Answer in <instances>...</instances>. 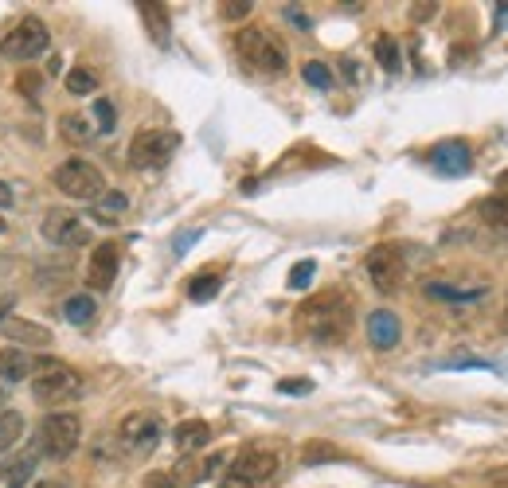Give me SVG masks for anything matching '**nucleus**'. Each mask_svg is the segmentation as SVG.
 I'll list each match as a JSON object with an SVG mask.
<instances>
[{
	"mask_svg": "<svg viewBox=\"0 0 508 488\" xmlns=\"http://www.w3.org/2000/svg\"><path fill=\"white\" fill-rule=\"evenodd\" d=\"M235 51L246 67H254L258 75H270V78H282L290 67V55L282 47L278 35H270L266 28H243L235 35Z\"/></svg>",
	"mask_w": 508,
	"mask_h": 488,
	"instance_id": "2",
	"label": "nucleus"
},
{
	"mask_svg": "<svg viewBox=\"0 0 508 488\" xmlns=\"http://www.w3.org/2000/svg\"><path fill=\"white\" fill-rule=\"evenodd\" d=\"M20 90L35 98V90H40V75H23V78H20Z\"/></svg>",
	"mask_w": 508,
	"mask_h": 488,
	"instance_id": "37",
	"label": "nucleus"
},
{
	"mask_svg": "<svg viewBox=\"0 0 508 488\" xmlns=\"http://www.w3.org/2000/svg\"><path fill=\"white\" fill-rule=\"evenodd\" d=\"M501 188H504V196H508V172L501 176Z\"/></svg>",
	"mask_w": 508,
	"mask_h": 488,
	"instance_id": "43",
	"label": "nucleus"
},
{
	"mask_svg": "<svg viewBox=\"0 0 508 488\" xmlns=\"http://www.w3.org/2000/svg\"><path fill=\"white\" fill-rule=\"evenodd\" d=\"M340 457H345V454H340V449H333L328 442H309V446L301 449V461H305V465H321V461H340Z\"/></svg>",
	"mask_w": 508,
	"mask_h": 488,
	"instance_id": "28",
	"label": "nucleus"
},
{
	"mask_svg": "<svg viewBox=\"0 0 508 488\" xmlns=\"http://www.w3.org/2000/svg\"><path fill=\"white\" fill-rule=\"evenodd\" d=\"M35 461H40V449H23L20 457H12V461H5L0 465V477H8V481H16V484H23L32 477V469H35Z\"/></svg>",
	"mask_w": 508,
	"mask_h": 488,
	"instance_id": "21",
	"label": "nucleus"
},
{
	"mask_svg": "<svg viewBox=\"0 0 508 488\" xmlns=\"http://www.w3.org/2000/svg\"><path fill=\"white\" fill-rule=\"evenodd\" d=\"M59 134H63V141H70V145H87V141H94V129L87 117L79 114H63L59 117Z\"/></svg>",
	"mask_w": 508,
	"mask_h": 488,
	"instance_id": "22",
	"label": "nucleus"
},
{
	"mask_svg": "<svg viewBox=\"0 0 508 488\" xmlns=\"http://www.w3.org/2000/svg\"><path fill=\"white\" fill-rule=\"evenodd\" d=\"M504 320H508V305H504Z\"/></svg>",
	"mask_w": 508,
	"mask_h": 488,
	"instance_id": "45",
	"label": "nucleus"
},
{
	"mask_svg": "<svg viewBox=\"0 0 508 488\" xmlns=\"http://www.w3.org/2000/svg\"><path fill=\"white\" fill-rule=\"evenodd\" d=\"M278 469H282V457L274 449H243V454L231 461L227 481H239L246 488H266V484H274Z\"/></svg>",
	"mask_w": 508,
	"mask_h": 488,
	"instance_id": "8",
	"label": "nucleus"
},
{
	"mask_svg": "<svg viewBox=\"0 0 508 488\" xmlns=\"http://www.w3.org/2000/svg\"><path fill=\"white\" fill-rule=\"evenodd\" d=\"M8 317H16V297H12V293H0V325H5Z\"/></svg>",
	"mask_w": 508,
	"mask_h": 488,
	"instance_id": "35",
	"label": "nucleus"
},
{
	"mask_svg": "<svg viewBox=\"0 0 508 488\" xmlns=\"http://www.w3.org/2000/svg\"><path fill=\"white\" fill-rule=\"evenodd\" d=\"M82 442V422L79 414H47L43 426H40V457H51V461H67L70 454L79 449Z\"/></svg>",
	"mask_w": 508,
	"mask_h": 488,
	"instance_id": "4",
	"label": "nucleus"
},
{
	"mask_svg": "<svg viewBox=\"0 0 508 488\" xmlns=\"http://www.w3.org/2000/svg\"><path fill=\"white\" fill-rule=\"evenodd\" d=\"M434 8H439V5H415V12H411V16H415V20H430Z\"/></svg>",
	"mask_w": 508,
	"mask_h": 488,
	"instance_id": "38",
	"label": "nucleus"
},
{
	"mask_svg": "<svg viewBox=\"0 0 508 488\" xmlns=\"http://www.w3.org/2000/svg\"><path fill=\"white\" fill-rule=\"evenodd\" d=\"M20 437H23V414H16V410H0V454L16 449Z\"/></svg>",
	"mask_w": 508,
	"mask_h": 488,
	"instance_id": "24",
	"label": "nucleus"
},
{
	"mask_svg": "<svg viewBox=\"0 0 508 488\" xmlns=\"http://www.w3.org/2000/svg\"><path fill=\"white\" fill-rule=\"evenodd\" d=\"M301 78L309 82L313 90H328V87H333V70H328V63H317V59H309V63L301 67Z\"/></svg>",
	"mask_w": 508,
	"mask_h": 488,
	"instance_id": "26",
	"label": "nucleus"
},
{
	"mask_svg": "<svg viewBox=\"0 0 508 488\" xmlns=\"http://www.w3.org/2000/svg\"><path fill=\"white\" fill-rule=\"evenodd\" d=\"M125 207H129V196H125V192H110V196H106L102 204H98V211H94V216H98V219H114V216H122Z\"/></svg>",
	"mask_w": 508,
	"mask_h": 488,
	"instance_id": "29",
	"label": "nucleus"
},
{
	"mask_svg": "<svg viewBox=\"0 0 508 488\" xmlns=\"http://www.w3.org/2000/svg\"><path fill=\"white\" fill-rule=\"evenodd\" d=\"M219 488H246V484H239V481H223Z\"/></svg>",
	"mask_w": 508,
	"mask_h": 488,
	"instance_id": "41",
	"label": "nucleus"
},
{
	"mask_svg": "<svg viewBox=\"0 0 508 488\" xmlns=\"http://www.w3.org/2000/svg\"><path fill=\"white\" fill-rule=\"evenodd\" d=\"M94 313H98V305H94L90 293H75L63 301V317L70 320V325H90Z\"/></svg>",
	"mask_w": 508,
	"mask_h": 488,
	"instance_id": "20",
	"label": "nucleus"
},
{
	"mask_svg": "<svg viewBox=\"0 0 508 488\" xmlns=\"http://www.w3.org/2000/svg\"><path fill=\"white\" fill-rule=\"evenodd\" d=\"M5 395H8V387H5V383H0V407H5Z\"/></svg>",
	"mask_w": 508,
	"mask_h": 488,
	"instance_id": "42",
	"label": "nucleus"
},
{
	"mask_svg": "<svg viewBox=\"0 0 508 488\" xmlns=\"http://www.w3.org/2000/svg\"><path fill=\"white\" fill-rule=\"evenodd\" d=\"M298 320L309 328L313 340L337 344V340H345L348 328H352V305H348V297H340V293L328 290V293L309 297V301L298 308Z\"/></svg>",
	"mask_w": 508,
	"mask_h": 488,
	"instance_id": "1",
	"label": "nucleus"
},
{
	"mask_svg": "<svg viewBox=\"0 0 508 488\" xmlns=\"http://www.w3.org/2000/svg\"><path fill=\"white\" fill-rule=\"evenodd\" d=\"M67 90L70 94H94V90H98V75H94L90 67H75L67 75Z\"/></svg>",
	"mask_w": 508,
	"mask_h": 488,
	"instance_id": "27",
	"label": "nucleus"
},
{
	"mask_svg": "<svg viewBox=\"0 0 508 488\" xmlns=\"http://www.w3.org/2000/svg\"><path fill=\"white\" fill-rule=\"evenodd\" d=\"M117 266H122V250H117L114 243H102L94 246V254L87 262V273H82V281H87V290H98L106 293L117 278Z\"/></svg>",
	"mask_w": 508,
	"mask_h": 488,
	"instance_id": "11",
	"label": "nucleus"
},
{
	"mask_svg": "<svg viewBox=\"0 0 508 488\" xmlns=\"http://www.w3.org/2000/svg\"><path fill=\"white\" fill-rule=\"evenodd\" d=\"M35 372V355L23 348H5L0 352V383H23Z\"/></svg>",
	"mask_w": 508,
	"mask_h": 488,
	"instance_id": "16",
	"label": "nucleus"
},
{
	"mask_svg": "<svg viewBox=\"0 0 508 488\" xmlns=\"http://www.w3.org/2000/svg\"><path fill=\"white\" fill-rule=\"evenodd\" d=\"M35 488H70V484H67V481H51V477H47V481H40Z\"/></svg>",
	"mask_w": 508,
	"mask_h": 488,
	"instance_id": "40",
	"label": "nucleus"
},
{
	"mask_svg": "<svg viewBox=\"0 0 508 488\" xmlns=\"http://www.w3.org/2000/svg\"><path fill=\"white\" fill-rule=\"evenodd\" d=\"M12 199H16V196H12V188H8L5 180H0V211H5V207H12Z\"/></svg>",
	"mask_w": 508,
	"mask_h": 488,
	"instance_id": "39",
	"label": "nucleus"
},
{
	"mask_svg": "<svg viewBox=\"0 0 508 488\" xmlns=\"http://www.w3.org/2000/svg\"><path fill=\"white\" fill-rule=\"evenodd\" d=\"M82 391V379L70 372L67 364L59 360H35V379H32V395L35 402H43V407H63V402H70Z\"/></svg>",
	"mask_w": 508,
	"mask_h": 488,
	"instance_id": "3",
	"label": "nucleus"
},
{
	"mask_svg": "<svg viewBox=\"0 0 508 488\" xmlns=\"http://www.w3.org/2000/svg\"><path fill=\"white\" fill-rule=\"evenodd\" d=\"M427 293H430V297H439V301H469V297H477V293L450 290V285H442V281H430V285H427Z\"/></svg>",
	"mask_w": 508,
	"mask_h": 488,
	"instance_id": "32",
	"label": "nucleus"
},
{
	"mask_svg": "<svg viewBox=\"0 0 508 488\" xmlns=\"http://www.w3.org/2000/svg\"><path fill=\"white\" fill-rule=\"evenodd\" d=\"M477 216L485 219V227L493 231H508V196H485L477 207Z\"/></svg>",
	"mask_w": 508,
	"mask_h": 488,
	"instance_id": "19",
	"label": "nucleus"
},
{
	"mask_svg": "<svg viewBox=\"0 0 508 488\" xmlns=\"http://www.w3.org/2000/svg\"><path fill=\"white\" fill-rule=\"evenodd\" d=\"M137 12H141V20H145V28H149L152 40H157V43H169V32H172V23H169V8L157 5V0H141Z\"/></svg>",
	"mask_w": 508,
	"mask_h": 488,
	"instance_id": "17",
	"label": "nucleus"
},
{
	"mask_svg": "<svg viewBox=\"0 0 508 488\" xmlns=\"http://www.w3.org/2000/svg\"><path fill=\"white\" fill-rule=\"evenodd\" d=\"M5 231H8V227H5V219H0V235H5Z\"/></svg>",
	"mask_w": 508,
	"mask_h": 488,
	"instance_id": "44",
	"label": "nucleus"
},
{
	"mask_svg": "<svg viewBox=\"0 0 508 488\" xmlns=\"http://www.w3.org/2000/svg\"><path fill=\"white\" fill-rule=\"evenodd\" d=\"M375 63H380L383 70H403V55H399V43L392 40V35H375Z\"/></svg>",
	"mask_w": 508,
	"mask_h": 488,
	"instance_id": "25",
	"label": "nucleus"
},
{
	"mask_svg": "<svg viewBox=\"0 0 508 488\" xmlns=\"http://www.w3.org/2000/svg\"><path fill=\"white\" fill-rule=\"evenodd\" d=\"M40 235L51 246H67V250L90 243V227L75 216V211H47L43 223H40Z\"/></svg>",
	"mask_w": 508,
	"mask_h": 488,
	"instance_id": "10",
	"label": "nucleus"
},
{
	"mask_svg": "<svg viewBox=\"0 0 508 488\" xmlns=\"http://www.w3.org/2000/svg\"><path fill=\"white\" fill-rule=\"evenodd\" d=\"M219 285H223V278H219V273H196V278L188 281V301H196V305L216 301Z\"/></svg>",
	"mask_w": 508,
	"mask_h": 488,
	"instance_id": "23",
	"label": "nucleus"
},
{
	"mask_svg": "<svg viewBox=\"0 0 508 488\" xmlns=\"http://www.w3.org/2000/svg\"><path fill=\"white\" fill-rule=\"evenodd\" d=\"M176 149H180V137L172 129H145L129 141V164L134 169H164Z\"/></svg>",
	"mask_w": 508,
	"mask_h": 488,
	"instance_id": "6",
	"label": "nucleus"
},
{
	"mask_svg": "<svg viewBox=\"0 0 508 488\" xmlns=\"http://www.w3.org/2000/svg\"><path fill=\"white\" fill-rule=\"evenodd\" d=\"M399 336H403V328H399V317L395 313H387V308H375V313L368 317V340H372V348H380V352H392Z\"/></svg>",
	"mask_w": 508,
	"mask_h": 488,
	"instance_id": "15",
	"label": "nucleus"
},
{
	"mask_svg": "<svg viewBox=\"0 0 508 488\" xmlns=\"http://www.w3.org/2000/svg\"><path fill=\"white\" fill-rule=\"evenodd\" d=\"M122 442L129 449H152L161 442V419L157 414H145V410H137V414H125L122 419Z\"/></svg>",
	"mask_w": 508,
	"mask_h": 488,
	"instance_id": "12",
	"label": "nucleus"
},
{
	"mask_svg": "<svg viewBox=\"0 0 508 488\" xmlns=\"http://www.w3.org/2000/svg\"><path fill=\"white\" fill-rule=\"evenodd\" d=\"M278 391H282V395H309V391H313V379H282Z\"/></svg>",
	"mask_w": 508,
	"mask_h": 488,
	"instance_id": "33",
	"label": "nucleus"
},
{
	"mask_svg": "<svg viewBox=\"0 0 508 488\" xmlns=\"http://www.w3.org/2000/svg\"><path fill=\"white\" fill-rule=\"evenodd\" d=\"M172 437H176V446H180L184 454H196V449H204L211 442V426L199 422V419H188V422L176 426Z\"/></svg>",
	"mask_w": 508,
	"mask_h": 488,
	"instance_id": "18",
	"label": "nucleus"
},
{
	"mask_svg": "<svg viewBox=\"0 0 508 488\" xmlns=\"http://www.w3.org/2000/svg\"><path fill=\"white\" fill-rule=\"evenodd\" d=\"M251 0H227V5H223V16H227V20H246V16H251Z\"/></svg>",
	"mask_w": 508,
	"mask_h": 488,
	"instance_id": "34",
	"label": "nucleus"
},
{
	"mask_svg": "<svg viewBox=\"0 0 508 488\" xmlns=\"http://www.w3.org/2000/svg\"><path fill=\"white\" fill-rule=\"evenodd\" d=\"M145 488H176V484H172V477H169V473H149Z\"/></svg>",
	"mask_w": 508,
	"mask_h": 488,
	"instance_id": "36",
	"label": "nucleus"
},
{
	"mask_svg": "<svg viewBox=\"0 0 508 488\" xmlns=\"http://www.w3.org/2000/svg\"><path fill=\"white\" fill-rule=\"evenodd\" d=\"M430 164L446 176H466L474 169V152H469L466 141H442V145L430 149Z\"/></svg>",
	"mask_w": 508,
	"mask_h": 488,
	"instance_id": "14",
	"label": "nucleus"
},
{
	"mask_svg": "<svg viewBox=\"0 0 508 488\" xmlns=\"http://www.w3.org/2000/svg\"><path fill=\"white\" fill-rule=\"evenodd\" d=\"M0 332H5V340L12 344V348H51V332H47L43 325H35V320H23V317H8L5 325H0Z\"/></svg>",
	"mask_w": 508,
	"mask_h": 488,
	"instance_id": "13",
	"label": "nucleus"
},
{
	"mask_svg": "<svg viewBox=\"0 0 508 488\" xmlns=\"http://www.w3.org/2000/svg\"><path fill=\"white\" fill-rule=\"evenodd\" d=\"M313 273H317V262L313 258H305L298 262V266L290 270V290H309V281H313Z\"/></svg>",
	"mask_w": 508,
	"mask_h": 488,
	"instance_id": "30",
	"label": "nucleus"
},
{
	"mask_svg": "<svg viewBox=\"0 0 508 488\" xmlns=\"http://www.w3.org/2000/svg\"><path fill=\"white\" fill-rule=\"evenodd\" d=\"M364 270H368L372 285L380 293H395L399 285H403V273H407V262L399 254V246L383 243V246H372L368 258H364Z\"/></svg>",
	"mask_w": 508,
	"mask_h": 488,
	"instance_id": "9",
	"label": "nucleus"
},
{
	"mask_svg": "<svg viewBox=\"0 0 508 488\" xmlns=\"http://www.w3.org/2000/svg\"><path fill=\"white\" fill-rule=\"evenodd\" d=\"M12 488H20V484H12Z\"/></svg>",
	"mask_w": 508,
	"mask_h": 488,
	"instance_id": "46",
	"label": "nucleus"
},
{
	"mask_svg": "<svg viewBox=\"0 0 508 488\" xmlns=\"http://www.w3.org/2000/svg\"><path fill=\"white\" fill-rule=\"evenodd\" d=\"M94 117H98V129H102V134H110L114 122H117L114 102H110V98H98V102H94Z\"/></svg>",
	"mask_w": 508,
	"mask_h": 488,
	"instance_id": "31",
	"label": "nucleus"
},
{
	"mask_svg": "<svg viewBox=\"0 0 508 488\" xmlns=\"http://www.w3.org/2000/svg\"><path fill=\"white\" fill-rule=\"evenodd\" d=\"M47 47H51L47 23H43L40 16H28V20H20L16 28L5 35V43H0V55H5V59H16V63H28V59H40Z\"/></svg>",
	"mask_w": 508,
	"mask_h": 488,
	"instance_id": "7",
	"label": "nucleus"
},
{
	"mask_svg": "<svg viewBox=\"0 0 508 488\" xmlns=\"http://www.w3.org/2000/svg\"><path fill=\"white\" fill-rule=\"evenodd\" d=\"M55 188L63 196H70V199H82V204H90V199L106 196L102 172L94 169L90 161H82V157H70V161L59 164V169H55Z\"/></svg>",
	"mask_w": 508,
	"mask_h": 488,
	"instance_id": "5",
	"label": "nucleus"
}]
</instances>
